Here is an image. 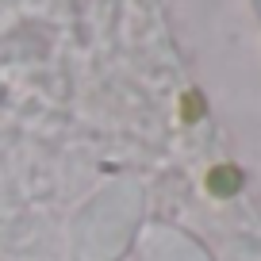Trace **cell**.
Listing matches in <instances>:
<instances>
[{
    "label": "cell",
    "instance_id": "cell-1",
    "mask_svg": "<svg viewBox=\"0 0 261 261\" xmlns=\"http://www.w3.org/2000/svg\"><path fill=\"white\" fill-rule=\"evenodd\" d=\"M142 219V188L135 180H115L77 212L69 230L73 261H119Z\"/></svg>",
    "mask_w": 261,
    "mask_h": 261
},
{
    "label": "cell",
    "instance_id": "cell-2",
    "mask_svg": "<svg viewBox=\"0 0 261 261\" xmlns=\"http://www.w3.org/2000/svg\"><path fill=\"white\" fill-rule=\"evenodd\" d=\"M142 257L146 261H212V253L177 227H150L142 234Z\"/></svg>",
    "mask_w": 261,
    "mask_h": 261
},
{
    "label": "cell",
    "instance_id": "cell-3",
    "mask_svg": "<svg viewBox=\"0 0 261 261\" xmlns=\"http://www.w3.org/2000/svg\"><path fill=\"white\" fill-rule=\"evenodd\" d=\"M227 261H261V250H257V246H250V242H238L234 250L227 253Z\"/></svg>",
    "mask_w": 261,
    "mask_h": 261
}]
</instances>
